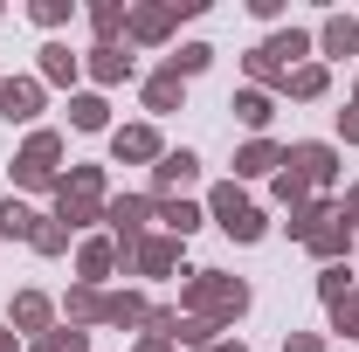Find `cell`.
Returning a JSON list of instances; mask_svg holds the SVG:
<instances>
[{
    "label": "cell",
    "instance_id": "obj_45",
    "mask_svg": "<svg viewBox=\"0 0 359 352\" xmlns=\"http://www.w3.org/2000/svg\"><path fill=\"white\" fill-rule=\"evenodd\" d=\"M353 256H359V235H353Z\"/></svg>",
    "mask_w": 359,
    "mask_h": 352
},
{
    "label": "cell",
    "instance_id": "obj_39",
    "mask_svg": "<svg viewBox=\"0 0 359 352\" xmlns=\"http://www.w3.org/2000/svg\"><path fill=\"white\" fill-rule=\"evenodd\" d=\"M339 145H359V111H353V104L339 111Z\"/></svg>",
    "mask_w": 359,
    "mask_h": 352
},
{
    "label": "cell",
    "instance_id": "obj_9",
    "mask_svg": "<svg viewBox=\"0 0 359 352\" xmlns=\"http://www.w3.org/2000/svg\"><path fill=\"white\" fill-rule=\"evenodd\" d=\"M111 159H118V166H159V159H166V138H159V125H152V118L118 125V132H111Z\"/></svg>",
    "mask_w": 359,
    "mask_h": 352
},
{
    "label": "cell",
    "instance_id": "obj_20",
    "mask_svg": "<svg viewBox=\"0 0 359 352\" xmlns=\"http://www.w3.org/2000/svg\"><path fill=\"white\" fill-rule=\"evenodd\" d=\"M228 111H235V125H242V132L249 138H263L269 132V118H276V97H269V90H235V97H228Z\"/></svg>",
    "mask_w": 359,
    "mask_h": 352
},
{
    "label": "cell",
    "instance_id": "obj_44",
    "mask_svg": "<svg viewBox=\"0 0 359 352\" xmlns=\"http://www.w3.org/2000/svg\"><path fill=\"white\" fill-rule=\"evenodd\" d=\"M353 111H359V83H353Z\"/></svg>",
    "mask_w": 359,
    "mask_h": 352
},
{
    "label": "cell",
    "instance_id": "obj_36",
    "mask_svg": "<svg viewBox=\"0 0 359 352\" xmlns=\"http://www.w3.org/2000/svg\"><path fill=\"white\" fill-rule=\"evenodd\" d=\"M28 352H90V332H69V325H55L48 339H35Z\"/></svg>",
    "mask_w": 359,
    "mask_h": 352
},
{
    "label": "cell",
    "instance_id": "obj_35",
    "mask_svg": "<svg viewBox=\"0 0 359 352\" xmlns=\"http://www.w3.org/2000/svg\"><path fill=\"white\" fill-rule=\"evenodd\" d=\"M325 208H332L325 194H318V201H304V208H290V215H283V235H290V242H304V235H311V221L325 215Z\"/></svg>",
    "mask_w": 359,
    "mask_h": 352
},
{
    "label": "cell",
    "instance_id": "obj_12",
    "mask_svg": "<svg viewBox=\"0 0 359 352\" xmlns=\"http://www.w3.org/2000/svg\"><path fill=\"white\" fill-rule=\"evenodd\" d=\"M194 187H201V159H194L187 145H180V152H166V159L152 166V201H187Z\"/></svg>",
    "mask_w": 359,
    "mask_h": 352
},
{
    "label": "cell",
    "instance_id": "obj_15",
    "mask_svg": "<svg viewBox=\"0 0 359 352\" xmlns=\"http://www.w3.org/2000/svg\"><path fill=\"white\" fill-rule=\"evenodd\" d=\"M111 276H118V242H111V235H83V242H76V283L104 290Z\"/></svg>",
    "mask_w": 359,
    "mask_h": 352
},
{
    "label": "cell",
    "instance_id": "obj_38",
    "mask_svg": "<svg viewBox=\"0 0 359 352\" xmlns=\"http://www.w3.org/2000/svg\"><path fill=\"white\" fill-rule=\"evenodd\" d=\"M283 352H332L325 332H283Z\"/></svg>",
    "mask_w": 359,
    "mask_h": 352
},
{
    "label": "cell",
    "instance_id": "obj_4",
    "mask_svg": "<svg viewBox=\"0 0 359 352\" xmlns=\"http://www.w3.org/2000/svg\"><path fill=\"white\" fill-rule=\"evenodd\" d=\"M208 0H132V21H125V48H159L173 42L180 21H194Z\"/></svg>",
    "mask_w": 359,
    "mask_h": 352
},
{
    "label": "cell",
    "instance_id": "obj_3",
    "mask_svg": "<svg viewBox=\"0 0 359 352\" xmlns=\"http://www.w3.org/2000/svg\"><path fill=\"white\" fill-rule=\"evenodd\" d=\"M201 208H208V221L222 228L228 242H263V235H269V215L249 201V194H242V187H235V180L208 187V201H201Z\"/></svg>",
    "mask_w": 359,
    "mask_h": 352
},
{
    "label": "cell",
    "instance_id": "obj_24",
    "mask_svg": "<svg viewBox=\"0 0 359 352\" xmlns=\"http://www.w3.org/2000/svg\"><path fill=\"white\" fill-rule=\"evenodd\" d=\"M69 132H111V104H104V90H76V97H69Z\"/></svg>",
    "mask_w": 359,
    "mask_h": 352
},
{
    "label": "cell",
    "instance_id": "obj_43",
    "mask_svg": "<svg viewBox=\"0 0 359 352\" xmlns=\"http://www.w3.org/2000/svg\"><path fill=\"white\" fill-rule=\"evenodd\" d=\"M208 352H249V346H242V339H215Z\"/></svg>",
    "mask_w": 359,
    "mask_h": 352
},
{
    "label": "cell",
    "instance_id": "obj_27",
    "mask_svg": "<svg viewBox=\"0 0 359 352\" xmlns=\"http://www.w3.org/2000/svg\"><path fill=\"white\" fill-rule=\"evenodd\" d=\"M35 208H28V201H21V194H7V201H0V242H28V235H35Z\"/></svg>",
    "mask_w": 359,
    "mask_h": 352
},
{
    "label": "cell",
    "instance_id": "obj_32",
    "mask_svg": "<svg viewBox=\"0 0 359 352\" xmlns=\"http://www.w3.org/2000/svg\"><path fill=\"white\" fill-rule=\"evenodd\" d=\"M28 21L55 35V28H69V21H76V0H28Z\"/></svg>",
    "mask_w": 359,
    "mask_h": 352
},
{
    "label": "cell",
    "instance_id": "obj_40",
    "mask_svg": "<svg viewBox=\"0 0 359 352\" xmlns=\"http://www.w3.org/2000/svg\"><path fill=\"white\" fill-rule=\"evenodd\" d=\"M132 352H180V346H173V339H152V332H138V346H132Z\"/></svg>",
    "mask_w": 359,
    "mask_h": 352
},
{
    "label": "cell",
    "instance_id": "obj_16",
    "mask_svg": "<svg viewBox=\"0 0 359 352\" xmlns=\"http://www.w3.org/2000/svg\"><path fill=\"white\" fill-rule=\"evenodd\" d=\"M359 55V14H325L318 21V62H346Z\"/></svg>",
    "mask_w": 359,
    "mask_h": 352
},
{
    "label": "cell",
    "instance_id": "obj_34",
    "mask_svg": "<svg viewBox=\"0 0 359 352\" xmlns=\"http://www.w3.org/2000/svg\"><path fill=\"white\" fill-rule=\"evenodd\" d=\"M215 339H228V332H215L208 318H180V332H173V346H187V352H208Z\"/></svg>",
    "mask_w": 359,
    "mask_h": 352
},
{
    "label": "cell",
    "instance_id": "obj_21",
    "mask_svg": "<svg viewBox=\"0 0 359 352\" xmlns=\"http://www.w3.org/2000/svg\"><path fill=\"white\" fill-rule=\"evenodd\" d=\"M138 97H145V111H152V118H173L180 104H187V83H180L173 69H152V76L138 83Z\"/></svg>",
    "mask_w": 359,
    "mask_h": 352
},
{
    "label": "cell",
    "instance_id": "obj_33",
    "mask_svg": "<svg viewBox=\"0 0 359 352\" xmlns=\"http://www.w3.org/2000/svg\"><path fill=\"white\" fill-rule=\"evenodd\" d=\"M269 194H276V208H283V215H290V208H304V201H318L311 187H304V180L290 173V166H276V180H269Z\"/></svg>",
    "mask_w": 359,
    "mask_h": 352
},
{
    "label": "cell",
    "instance_id": "obj_8",
    "mask_svg": "<svg viewBox=\"0 0 359 352\" xmlns=\"http://www.w3.org/2000/svg\"><path fill=\"white\" fill-rule=\"evenodd\" d=\"M353 235H359V228H353L346 215H339V201H332V208H325V215L311 221L304 249H311V256H318V269H325V263H346V256H353Z\"/></svg>",
    "mask_w": 359,
    "mask_h": 352
},
{
    "label": "cell",
    "instance_id": "obj_10",
    "mask_svg": "<svg viewBox=\"0 0 359 352\" xmlns=\"http://www.w3.org/2000/svg\"><path fill=\"white\" fill-rule=\"evenodd\" d=\"M7 332L14 339H48L55 332V297H42V290H14V304H7Z\"/></svg>",
    "mask_w": 359,
    "mask_h": 352
},
{
    "label": "cell",
    "instance_id": "obj_11",
    "mask_svg": "<svg viewBox=\"0 0 359 352\" xmlns=\"http://www.w3.org/2000/svg\"><path fill=\"white\" fill-rule=\"evenodd\" d=\"M132 69H138V55H132L125 42H104V48L90 42V48H83V76H90L97 90H118V83H132Z\"/></svg>",
    "mask_w": 359,
    "mask_h": 352
},
{
    "label": "cell",
    "instance_id": "obj_1",
    "mask_svg": "<svg viewBox=\"0 0 359 352\" xmlns=\"http://www.w3.org/2000/svg\"><path fill=\"white\" fill-rule=\"evenodd\" d=\"M249 304H256V290L228 269H187L180 276V318H208L215 332H235L249 318Z\"/></svg>",
    "mask_w": 359,
    "mask_h": 352
},
{
    "label": "cell",
    "instance_id": "obj_29",
    "mask_svg": "<svg viewBox=\"0 0 359 352\" xmlns=\"http://www.w3.org/2000/svg\"><path fill=\"white\" fill-rule=\"evenodd\" d=\"M166 69H173L180 83H194L201 69H215V48H208V42H180L173 55H166Z\"/></svg>",
    "mask_w": 359,
    "mask_h": 352
},
{
    "label": "cell",
    "instance_id": "obj_41",
    "mask_svg": "<svg viewBox=\"0 0 359 352\" xmlns=\"http://www.w3.org/2000/svg\"><path fill=\"white\" fill-rule=\"evenodd\" d=\"M339 215H346V221H353V228H359V180H353V187H346V201H339Z\"/></svg>",
    "mask_w": 359,
    "mask_h": 352
},
{
    "label": "cell",
    "instance_id": "obj_25",
    "mask_svg": "<svg viewBox=\"0 0 359 352\" xmlns=\"http://www.w3.org/2000/svg\"><path fill=\"white\" fill-rule=\"evenodd\" d=\"M55 221H62L69 235H83V228H97V221H104V201H83V194H55Z\"/></svg>",
    "mask_w": 359,
    "mask_h": 352
},
{
    "label": "cell",
    "instance_id": "obj_22",
    "mask_svg": "<svg viewBox=\"0 0 359 352\" xmlns=\"http://www.w3.org/2000/svg\"><path fill=\"white\" fill-rule=\"evenodd\" d=\"M62 325L69 332H90V325H104V290H90V283H69V297H62Z\"/></svg>",
    "mask_w": 359,
    "mask_h": 352
},
{
    "label": "cell",
    "instance_id": "obj_42",
    "mask_svg": "<svg viewBox=\"0 0 359 352\" xmlns=\"http://www.w3.org/2000/svg\"><path fill=\"white\" fill-rule=\"evenodd\" d=\"M0 352H28V346H21V339H14V332H7V325H0Z\"/></svg>",
    "mask_w": 359,
    "mask_h": 352
},
{
    "label": "cell",
    "instance_id": "obj_26",
    "mask_svg": "<svg viewBox=\"0 0 359 352\" xmlns=\"http://www.w3.org/2000/svg\"><path fill=\"white\" fill-rule=\"evenodd\" d=\"M325 90H332V69H325V62H304V69H290L283 97H290V104H318Z\"/></svg>",
    "mask_w": 359,
    "mask_h": 352
},
{
    "label": "cell",
    "instance_id": "obj_5",
    "mask_svg": "<svg viewBox=\"0 0 359 352\" xmlns=\"http://www.w3.org/2000/svg\"><path fill=\"white\" fill-rule=\"evenodd\" d=\"M283 166L304 180L311 194H325V187H339V145H332V138H297V145L283 152Z\"/></svg>",
    "mask_w": 359,
    "mask_h": 352
},
{
    "label": "cell",
    "instance_id": "obj_30",
    "mask_svg": "<svg viewBox=\"0 0 359 352\" xmlns=\"http://www.w3.org/2000/svg\"><path fill=\"white\" fill-rule=\"evenodd\" d=\"M28 249H35V256H69V228H62L55 215H42L35 235H28Z\"/></svg>",
    "mask_w": 359,
    "mask_h": 352
},
{
    "label": "cell",
    "instance_id": "obj_2",
    "mask_svg": "<svg viewBox=\"0 0 359 352\" xmlns=\"http://www.w3.org/2000/svg\"><path fill=\"white\" fill-rule=\"evenodd\" d=\"M7 173H14V194H55L62 187V132L35 125L21 138V152L7 159Z\"/></svg>",
    "mask_w": 359,
    "mask_h": 352
},
{
    "label": "cell",
    "instance_id": "obj_19",
    "mask_svg": "<svg viewBox=\"0 0 359 352\" xmlns=\"http://www.w3.org/2000/svg\"><path fill=\"white\" fill-rule=\"evenodd\" d=\"M145 318H152L145 290H104V325L111 332H145Z\"/></svg>",
    "mask_w": 359,
    "mask_h": 352
},
{
    "label": "cell",
    "instance_id": "obj_7",
    "mask_svg": "<svg viewBox=\"0 0 359 352\" xmlns=\"http://www.w3.org/2000/svg\"><path fill=\"white\" fill-rule=\"evenodd\" d=\"M118 269H125V276H173V269H180V242L152 228L145 242H132V249H118ZM180 276H187V269H180Z\"/></svg>",
    "mask_w": 359,
    "mask_h": 352
},
{
    "label": "cell",
    "instance_id": "obj_28",
    "mask_svg": "<svg viewBox=\"0 0 359 352\" xmlns=\"http://www.w3.org/2000/svg\"><path fill=\"white\" fill-rule=\"evenodd\" d=\"M353 276H359L353 263H325V269H318V304H325V311H332V304H346V297L359 290Z\"/></svg>",
    "mask_w": 359,
    "mask_h": 352
},
{
    "label": "cell",
    "instance_id": "obj_23",
    "mask_svg": "<svg viewBox=\"0 0 359 352\" xmlns=\"http://www.w3.org/2000/svg\"><path fill=\"white\" fill-rule=\"evenodd\" d=\"M83 21H90V35H97V48H104V42H118V35H125L132 0H97V7H83Z\"/></svg>",
    "mask_w": 359,
    "mask_h": 352
},
{
    "label": "cell",
    "instance_id": "obj_18",
    "mask_svg": "<svg viewBox=\"0 0 359 352\" xmlns=\"http://www.w3.org/2000/svg\"><path fill=\"white\" fill-rule=\"evenodd\" d=\"M276 166H283V145H276V138H249V145H242V152H235V187H242V180H276Z\"/></svg>",
    "mask_w": 359,
    "mask_h": 352
},
{
    "label": "cell",
    "instance_id": "obj_6",
    "mask_svg": "<svg viewBox=\"0 0 359 352\" xmlns=\"http://www.w3.org/2000/svg\"><path fill=\"white\" fill-rule=\"evenodd\" d=\"M104 235L118 242V249H132L152 235V194H111L104 201Z\"/></svg>",
    "mask_w": 359,
    "mask_h": 352
},
{
    "label": "cell",
    "instance_id": "obj_17",
    "mask_svg": "<svg viewBox=\"0 0 359 352\" xmlns=\"http://www.w3.org/2000/svg\"><path fill=\"white\" fill-rule=\"evenodd\" d=\"M152 228L173 235V242H187V235L208 228V208H201V201H152Z\"/></svg>",
    "mask_w": 359,
    "mask_h": 352
},
{
    "label": "cell",
    "instance_id": "obj_14",
    "mask_svg": "<svg viewBox=\"0 0 359 352\" xmlns=\"http://www.w3.org/2000/svg\"><path fill=\"white\" fill-rule=\"evenodd\" d=\"M35 76H42V90H69V97H76L83 55H76L69 42H42V48H35Z\"/></svg>",
    "mask_w": 359,
    "mask_h": 352
},
{
    "label": "cell",
    "instance_id": "obj_13",
    "mask_svg": "<svg viewBox=\"0 0 359 352\" xmlns=\"http://www.w3.org/2000/svg\"><path fill=\"white\" fill-rule=\"evenodd\" d=\"M42 104H48L42 76H0V118H7V125H35Z\"/></svg>",
    "mask_w": 359,
    "mask_h": 352
},
{
    "label": "cell",
    "instance_id": "obj_31",
    "mask_svg": "<svg viewBox=\"0 0 359 352\" xmlns=\"http://www.w3.org/2000/svg\"><path fill=\"white\" fill-rule=\"evenodd\" d=\"M55 194H83V201H111V194H104V166H69Z\"/></svg>",
    "mask_w": 359,
    "mask_h": 352
},
{
    "label": "cell",
    "instance_id": "obj_37",
    "mask_svg": "<svg viewBox=\"0 0 359 352\" xmlns=\"http://www.w3.org/2000/svg\"><path fill=\"white\" fill-rule=\"evenodd\" d=\"M332 332H339L346 346H359V290L346 297V304H332Z\"/></svg>",
    "mask_w": 359,
    "mask_h": 352
}]
</instances>
